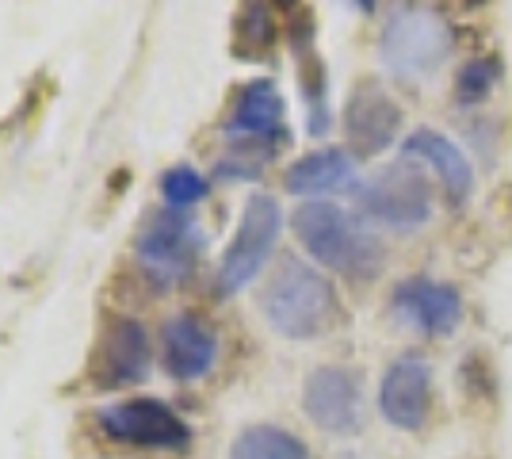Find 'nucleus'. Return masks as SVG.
Returning a JSON list of instances; mask_svg holds the SVG:
<instances>
[{"instance_id": "4", "label": "nucleus", "mask_w": 512, "mask_h": 459, "mask_svg": "<svg viewBox=\"0 0 512 459\" xmlns=\"http://www.w3.org/2000/svg\"><path fill=\"white\" fill-rule=\"evenodd\" d=\"M360 199V215L375 226H390V230H417L432 219L436 207V188L428 180L421 161L398 157L394 165H386L371 180H363L356 188Z\"/></svg>"}, {"instance_id": "12", "label": "nucleus", "mask_w": 512, "mask_h": 459, "mask_svg": "<svg viewBox=\"0 0 512 459\" xmlns=\"http://www.w3.org/2000/svg\"><path fill=\"white\" fill-rule=\"evenodd\" d=\"M379 414L386 425L417 433L432 414V368L425 356H398L379 383Z\"/></svg>"}, {"instance_id": "11", "label": "nucleus", "mask_w": 512, "mask_h": 459, "mask_svg": "<svg viewBox=\"0 0 512 459\" xmlns=\"http://www.w3.org/2000/svg\"><path fill=\"white\" fill-rule=\"evenodd\" d=\"M406 123V111L402 104L386 92L383 81L375 77H363L348 92V104H344V134H348V153L352 157H379L386 153Z\"/></svg>"}, {"instance_id": "16", "label": "nucleus", "mask_w": 512, "mask_h": 459, "mask_svg": "<svg viewBox=\"0 0 512 459\" xmlns=\"http://www.w3.org/2000/svg\"><path fill=\"white\" fill-rule=\"evenodd\" d=\"M356 184V157L337 146H321V150L302 153L299 161L283 173V188L291 196L318 203L321 196H333Z\"/></svg>"}, {"instance_id": "5", "label": "nucleus", "mask_w": 512, "mask_h": 459, "mask_svg": "<svg viewBox=\"0 0 512 459\" xmlns=\"http://www.w3.org/2000/svg\"><path fill=\"white\" fill-rule=\"evenodd\" d=\"M226 142L234 146V157L249 165H264L272 153L291 138L287 131V104L272 77H256L241 85L230 119L222 123Z\"/></svg>"}, {"instance_id": "19", "label": "nucleus", "mask_w": 512, "mask_h": 459, "mask_svg": "<svg viewBox=\"0 0 512 459\" xmlns=\"http://www.w3.org/2000/svg\"><path fill=\"white\" fill-rule=\"evenodd\" d=\"M276 46V20L272 8L264 4H249L241 8L234 20V54L241 62H264Z\"/></svg>"}, {"instance_id": "13", "label": "nucleus", "mask_w": 512, "mask_h": 459, "mask_svg": "<svg viewBox=\"0 0 512 459\" xmlns=\"http://www.w3.org/2000/svg\"><path fill=\"white\" fill-rule=\"evenodd\" d=\"M390 310L425 337H448L463 322V295L451 284L428 280V276H409L394 287Z\"/></svg>"}, {"instance_id": "15", "label": "nucleus", "mask_w": 512, "mask_h": 459, "mask_svg": "<svg viewBox=\"0 0 512 459\" xmlns=\"http://www.w3.org/2000/svg\"><path fill=\"white\" fill-rule=\"evenodd\" d=\"M161 349H165V372L176 383H195V379H203L214 368L218 337L195 314H176L161 329Z\"/></svg>"}, {"instance_id": "10", "label": "nucleus", "mask_w": 512, "mask_h": 459, "mask_svg": "<svg viewBox=\"0 0 512 459\" xmlns=\"http://www.w3.org/2000/svg\"><path fill=\"white\" fill-rule=\"evenodd\" d=\"M302 414L329 437L363 429V375L344 364H321L302 383Z\"/></svg>"}, {"instance_id": "18", "label": "nucleus", "mask_w": 512, "mask_h": 459, "mask_svg": "<svg viewBox=\"0 0 512 459\" xmlns=\"http://www.w3.org/2000/svg\"><path fill=\"white\" fill-rule=\"evenodd\" d=\"M230 459H314L295 433L279 425H249L230 444Z\"/></svg>"}, {"instance_id": "21", "label": "nucleus", "mask_w": 512, "mask_h": 459, "mask_svg": "<svg viewBox=\"0 0 512 459\" xmlns=\"http://www.w3.org/2000/svg\"><path fill=\"white\" fill-rule=\"evenodd\" d=\"M211 184L207 176L192 169V165H172L169 173L161 176V196L169 203L172 211H184V207H195L199 199H207Z\"/></svg>"}, {"instance_id": "20", "label": "nucleus", "mask_w": 512, "mask_h": 459, "mask_svg": "<svg viewBox=\"0 0 512 459\" xmlns=\"http://www.w3.org/2000/svg\"><path fill=\"white\" fill-rule=\"evenodd\" d=\"M497 81H501V62L493 54L470 58L467 66L459 69V77H455V104L459 108H478L497 88Z\"/></svg>"}, {"instance_id": "6", "label": "nucleus", "mask_w": 512, "mask_h": 459, "mask_svg": "<svg viewBox=\"0 0 512 459\" xmlns=\"http://www.w3.org/2000/svg\"><path fill=\"white\" fill-rule=\"evenodd\" d=\"M199 253H203V234H199L195 219H188L184 211H172V207L153 211L134 238V261L157 287L188 280L192 268L199 264Z\"/></svg>"}, {"instance_id": "9", "label": "nucleus", "mask_w": 512, "mask_h": 459, "mask_svg": "<svg viewBox=\"0 0 512 459\" xmlns=\"http://www.w3.org/2000/svg\"><path fill=\"white\" fill-rule=\"evenodd\" d=\"M150 368L153 349L146 326L127 314H107L100 326V341L88 360V383L100 391H123V387L146 383Z\"/></svg>"}, {"instance_id": "3", "label": "nucleus", "mask_w": 512, "mask_h": 459, "mask_svg": "<svg viewBox=\"0 0 512 459\" xmlns=\"http://www.w3.org/2000/svg\"><path fill=\"white\" fill-rule=\"evenodd\" d=\"M451 54V27L436 8L402 4L394 8L379 35L383 69L398 81H428L436 77Z\"/></svg>"}, {"instance_id": "17", "label": "nucleus", "mask_w": 512, "mask_h": 459, "mask_svg": "<svg viewBox=\"0 0 512 459\" xmlns=\"http://www.w3.org/2000/svg\"><path fill=\"white\" fill-rule=\"evenodd\" d=\"M291 50L299 54V73H302V96H306V111H310V134L329 131V104H325V66L314 54V27L299 12V20L291 27Z\"/></svg>"}, {"instance_id": "1", "label": "nucleus", "mask_w": 512, "mask_h": 459, "mask_svg": "<svg viewBox=\"0 0 512 459\" xmlns=\"http://www.w3.org/2000/svg\"><path fill=\"white\" fill-rule=\"evenodd\" d=\"M295 238L310 253V261H318L321 268L337 272L352 284H367L383 272L386 264V245L379 234L363 222V215L348 211L341 203H302L295 211Z\"/></svg>"}, {"instance_id": "7", "label": "nucleus", "mask_w": 512, "mask_h": 459, "mask_svg": "<svg viewBox=\"0 0 512 459\" xmlns=\"http://www.w3.org/2000/svg\"><path fill=\"white\" fill-rule=\"evenodd\" d=\"M283 234V207L272 196H253L237 219L234 241L226 245L218 264V295H237L260 276V268L272 261Z\"/></svg>"}, {"instance_id": "14", "label": "nucleus", "mask_w": 512, "mask_h": 459, "mask_svg": "<svg viewBox=\"0 0 512 459\" xmlns=\"http://www.w3.org/2000/svg\"><path fill=\"white\" fill-rule=\"evenodd\" d=\"M402 157L421 161L425 169H432L436 180H440V192L455 207H463L470 192H474V165H470V157L463 153V146L455 138H448L436 127H417L409 138H402Z\"/></svg>"}, {"instance_id": "2", "label": "nucleus", "mask_w": 512, "mask_h": 459, "mask_svg": "<svg viewBox=\"0 0 512 459\" xmlns=\"http://www.w3.org/2000/svg\"><path fill=\"white\" fill-rule=\"evenodd\" d=\"M264 322L287 341H314L341 322V299L325 272L302 257H283L260 287Z\"/></svg>"}, {"instance_id": "8", "label": "nucleus", "mask_w": 512, "mask_h": 459, "mask_svg": "<svg viewBox=\"0 0 512 459\" xmlns=\"http://www.w3.org/2000/svg\"><path fill=\"white\" fill-rule=\"evenodd\" d=\"M100 433L130 448H150V452H188L192 425L161 398H127L104 406L96 414Z\"/></svg>"}]
</instances>
